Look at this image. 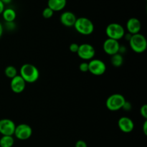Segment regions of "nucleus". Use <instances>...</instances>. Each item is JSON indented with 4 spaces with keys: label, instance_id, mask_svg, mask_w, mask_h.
<instances>
[{
    "label": "nucleus",
    "instance_id": "nucleus-23",
    "mask_svg": "<svg viewBox=\"0 0 147 147\" xmlns=\"http://www.w3.org/2000/svg\"><path fill=\"white\" fill-rule=\"evenodd\" d=\"M78 47H79V45L77 44L76 42L71 43L70 45V47H69V50L71 53H77L78 50Z\"/></svg>",
    "mask_w": 147,
    "mask_h": 147
},
{
    "label": "nucleus",
    "instance_id": "nucleus-29",
    "mask_svg": "<svg viewBox=\"0 0 147 147\" xmlns=\"http://www.w3.org/2000/svg\"><path fill=\"white\" fill-rule=\"evenodd\" d=\"M4 9H5V5L2 3V1L0 0V14H2V12L4 11Z\"/></svg>",
    "mask_w": 147,
    "mask_h": 147
},
{
    "label": "nucleus",
    "instance_id": "nucleus-27",
    "mask_svg": "<svg viewBox=\"0 0 147 147\" xmlns=\"http://www.w3.org/2000/svg\"><path fill=\"white\" fill-rule=\"evenodd\" d=\"M126 47H124V46L120 45V47H119V53L121 55H123V53H126Z\"/></svg>",
    "mask_w": 147,
    "mask_h": 147
},
{
    "label": "nucleus",
    "instance_id": "nucleus-15",
    "mask_svg": "<svg viewBox=\"0 0 147 147\" xmlns=\"http://www.w3.org/2000/svg\"><path fill=\"white\" fill-rule=\"evenodd\" d=\"M67 5V0H48L47 7L51 9L53 11H60L64 9Z\"/></svg>",
    "mask_w": 147,
    "mask_h": 147
},
{
    "label": "nucleus",
    "instance_id": "nucleus-19",
    "mask_svg": "<svg viewBox=\"0 0 147 147\" xmlns=\"http://www.w3.org/2000/svg\"><path fill=\"white\" fill-rule=\"evenodd\" d=\"M4 74L7 76L8 78L12 79L17 75V70L14 66L13 65H9L6 67L5 70H4Z\"/></svg>",
    "mask_w": 147,
    "mask_h": 147
},
{
    "label": "nucleus",
    "instance_id": "nucleus-16",
    "mask_svg": "<svg viewBox=\"0 0 147 147\" xmlns=\"http://www.w3.org/2000/svg\"><path fill=\"white\" fill-rule=\"evenodd\" d=\"M2 17L5 22H14L17 17V13L15 10L12 8L4 9V11L2 12Z\"/></svg>",
    "mask_w": 147,
    "mask_h": 147
},
{
    "label": "nucleus",
    "instance_id": "nucleus-1",
    "mask_svg": "<svg viewBox=\"0 0 147 147\" xmlns=\"http://www.w3.org/2000/svg\"><path fill=\"white\" fill-rule=\"evenodd\" d=\"M20 76L26 82V83H34L40 78V71L38 68L31 63H25L20 67Z\"/></svg>",
    "mask_w": 147,
    "mask_h": 147
},
{
    "label": "nucleus",
    "instance_id": "nucleus-31",
    "mask_svg": "<svg viewBox=\"0 0 147 147\" xmlns=\"http://www.w3.org/2000/svg\"><path fill=\"white\" fill-rule=\"evenodd\" d=\"M3 32H4V26H3L2 24L0 22V38H1V36H2Z\"/></svg>",
    "mask_w": 147,
    "mask_h": 147
},
{
    "label": "nucleus",
    "instance_id": "nucleus-17",
    "mask_svg": "<svg viewBox=\"0 0 147 147\" xmlns=\"http://www.w3.org/2000/svg\"><path fill=\"white\" fill-rule=\"evenodd\" d=\"M124 58H123V55H121L119 53L113 55L111 57V63L112 65H113L116 67H119L123 64Z\"/></svg>",
    "mask_w": 147,
    "mask_h": 147
},
{
    "label": "nucleus",
    "instance_id": "nucleus-30",
    "mask_svg": "<svg viewBox=\"0 0 147 147\" xmlns=\"http://www.w3.org/2000/svg\"><path fill=\"white\" fill-rule=\"evenodd\" d=\"M131 36H132V34H129V33H127V34H124V37H123V38L126 39L127 41H129V40H130V39H131Z\"/></svg>",
    "mask_w": 147,
    "mask_h": 147
},
{
    "label": "nucleus",
    "instance_id": "nucleus-12",
    "mask_svg": "<svg viewBox=\"0 0 147 147\" xmlns=\"http://www.w3.org/2000/svg\"><path fill=\"white\" fill-rule=\"evenodd\" d=\"M118 126L123 133L129 134L133 131L134 129V123L131 118L122 116L118 121Z\"/></svg>",
    "mask_w": 147,
    "mask_h": 147
},
{
    "label": "nucleus",
    "instance_id": "nucleus-22",
    "mask_svg": "<svg viewBox=\"0 0 147 147\" xmlns=\"http://www.w3.org/2000/svg\"><path fill=\"white\" fill-rule=\"evenodd\" d=\"M79 69L83 73H86L88 71V63L87 62H83V63H80L79 65Z\"/></svg>",
    "mask_w": 147,
    "mask_h": 147
},
{
    "label": "nucleus",
    "instance_id": "nucleus-28",
    "mask_svg": "<svg viewBox=\"0 0 147 147\" xmlns=\"http://www.w3.org/2000/svg\"><path fill=\"white\" fill-rule=\"evenodd\" d=\"M143 131L145 135L147 134V121L145 120L144 123L143 125Z\"/></svg>",
    "mask_w": 147,
    "mask_h": 147
},
{
    "label": "nucleus",
    "instance_id": "nucleus-20",
    "mask_svg": "<svg viewBox=\"0 0 147 147\" xmlns=\"http://www.w3.org/2000/svg\"><path fill=\"white\" fill-rule=\"evenodd\" d=\"M42 14V17H44V18L50 19L53 16V14H54V11H53L51 9L47 7L46 8H45L44 9H43Z\"/></svg>",
    "mask_w": 147,
    "mask_h": 147
},
{
    "label": "nucleus",
    "instance_id": "nucleus-24",
    "mask_svg": "<svg viewBox=\"0 0 147 147\" xmlns=\"http://www.w3.org/2000/svg\"><path fill=\"white\" fill-rule=\"evenodd\" d=\"M5 28L7 30H14L16 27V24H14V22H5Z\"/></svg>",
    "mask_w": 147,
    "mask_h": 147
},
{
    "label": "nucleus",
    "instance_id": "nucleus-21",
    "mask_svg": "<svg viewBox=\"0 0 147 147\" xmlns=\"http://www.w3.org/2000/svg\"><path fill=\"white\" fill-rule=\"evenodd\" d=\"M140 114L144 119H147V105L144 104L140 108Z\"/></svg>",
    "mask_w": 147,
    "mask_h": 147
},
{
    "label": "nucleus",
    "instance_id": "nucleus-25",
    "mask_svg": "<svg viewBox=\"0 0 147 147\" xmlns=\"http://www.w3.org/2000/svg\"><path fill=\"white\" fill-rule=\"evenodd\" d=\"M131 108H132L131 103L130 102L126 100L125 103L123 104V107H122V109H123V110H124L125 111H129L131 110Z\"/></svg>",
    "mask_w": 147,
    "mask_h": 147
},
{
    "label": "nucleus",
    "instance_id": "nucleus-9",
    "mask_svg": "<svg viewBox=\"0 0 147 147\" xmlns=\"http://www.w3.org/2000/svg\"><path fill=\"white\" fill-rule=\"evenodd\" d=\"M17 125L9 119H0V134L2 136H14Z\"/></svg>",
    "mask_w": 147,
    "mask_h": 147
},
{
    "label": "nucleus",
    "instance_id": "nucleus-10",
    "mask_svg": "<svg viewBox=\"0 0 147 147\" xmlns=\"http://www.w3.org/2000/svg\"><path fill=\"white\" fill-rule=\"evenodd\" d=\"M120 45V43L118 40L107 38L103 44V51L106 54L112 56L116 53H119Z\"/></svg>",
    "mask_w": 147,
    "mask_h": 147
},
{
    "label": "nucleus",
    "instance_id": "nucleus-26",
    "mask_svg": "<svg viewBox=\"0 0 147 147\" xmlns=\"http://www.w3.org/2000/svg\"><path fill=\"white\" fill-rule=\"evenodd\" d=\"M75 147H88L87 144L83 140H78L76 142Z\"/></svg>",
    "mask_w": 147,
    "mask_h": 147
},
{
    "label": "nucleus",
    "instance_id": "nucleus-7",
    "mask_svg": "<svg viewBox=\"0 0 147 147\" xmlns=\"http://www.w3.org/2000/svg\"><path fill=\"white\" fill-rule=\"evenodd\" d=\"M88 71L93 76H102L106 71V63L100 59H92L88 63Z\"/></svg>",
    "mask_w": 147,
    "mask_h": 147
},
{
    "label": "nucleus",
    "instance_id": "nucleus-14",
    "mask_svg": "<svg viewBox=\"0 0 147 147\" xmlns=\"http://www.w3.org/2000/svg\"><path fill=\"white\" fill-rule=\"evenodd\" d=\"M142 29V23L139 19L136 17H131L126 22V30L128 33L131 34H138L140 32Z\"/></svg>",
    "mask_w": 147,
    "mask_h": 147
},
{
    "label": "nucleus",
    "instance_id": "nucleus-11",
    "mask_svg": "<svg viewBox=\"0 0 147 147\" xmlns=\"http://www.w3.org/2000/svg\"><path fill=\"white\" fill-rule=\"evenodd\" d=\"M26 84L27 83L23 80L22 78L20 75H17V76L11 79L10 88H11V90H12L13 93L19 94V93H21L24 91L26 88Z\"/></svg>",
    "mask_w": 147,
    "mask_h": 147
},
{
    "label": "nucleus",
    "instance_id": "nucleus-8",
    "mask_svg": "<svg viewBox=\"0 0 147 147\" xmlns=\"http://www.w3.org/2000/svg\"><path fill=\"white\" fill-rule=\"evenodd\" d=\"M32 135V129L27 123H20L17 125L14 136L19 140L24 141L30 139Z\"/></svg>",
    "mask_w": 147,
    "mask_h": 147
},
{
    "label": "nucleus",
    "instance_id": "nucleus-13",
    "mask_svg": "<svg viewBox=\"0 0 147 147\" xmlns=\"http://www.w3.org/2000/svg\"><path fill=\"white\" fill-rule=\"evenodd\" d=\"M77 17L74 13L70 11H64L60 17V21L63 25L67 27H72L74 26Z\"/></svg>",
    "mask_w": 147,
    "mask_h": 147
},
{
    "label": "nucleus",
    "instance_id": "nucleus-5",
    "mask_svg": "<svg viewBox=\"0 0 147 147\" xmlns=\"http://www.w3.org/2000/svg\"><path fill=\"white\" fill-rule=\"evenodd\" d=\"M106 34L108 38L113 39L119 41L121 39L123 38L125 32V29L121 24L119 23L113 22L109 24L106 28Z\"/></svg>",
    "mask_w": 147,
    "mask_h": 147
},
{
    "label": "nucleus",
    "instance_id": "nucleus-32",
    "mask_svg": "<svg viewBox=\"0 0 147 147\" xmlns=\"http://www.w3.org/2000/svg\"><path fill=\"white\" fill-rule=\"evenodd\" d=\"M1 1H2L3 4H4V5H5V4H10V3L11 2V1H12V0H1Z\"/></svg>",
    "mask_w": 147,
    "mask_h": 147
},
{
    "label": "nucleus",
    "instance_id": "nucleus-2",
    "mask_svg": "<svg viewBox=\"0 0 147 147\" xmlns=\"http://www.w3.org/2000/svg\"><path fill=\"white\" fill-rule=\"evenodd\" d=\"M76 31L82 35H90L94 32V24L90 19L85 17L77 18L74 26Z\"/></svg>",
    "mask_w": 147,
    "mask_h": 147
},
{
    "label": "nucleus",
    "instance_id": "nucleus-3",
    "mask_svg": "<svg viewBox=\"0 0 147 147\" xmlns=\"http://www.w3.org/2000/svg\"><path fill=\"white\" fill-rule=\"evenodd\" d=\"M131 50L136 53H143L146 50L147 40L144 34L141 33L132 34L129 41Z\"/></svg>",
    "mask_w": 147,
    "mask_h": 147
},
{
    "label": "nucleus",
    "instance_id": "nucleus-4",
    "mask_svg": "<svg viewBox=\"0 0 147 147\" xmlns=\"http://www.w3.org/2000/svg\"><path fill=\"white\" fill-rule=\"evenodd\" d=\"M126 98L120 93H114L109 96L106 101V108L111 111H117L122 109Z\"/></svg>",
    "mask_w": 147,
    "mask_h": 147
},
{
    "label": "nucleus",
    "instance_id": "nucleus-6",
    "mask_svg": "<svg viewBox=\"0 0 147 147\" xmlns=\"http://www.w3.org/2000/svg\"><path fill=\"white\" fill-rule=\"evenodd\" d=\"M77 54L80 59L83 60H91L96 55V49L89 43L79 45Z\"/></svg>",
    "mask_w": 147,
    "mask_h": 147
},
{
    "label": "nucleus",
    "instance_id": "nucleus-18",
    "mask_svg": "<svg viewBox=\"0 0 147 147\" xmlns=\"http://www.w3.org/2000/svg\"><path fill=\"white\" fill-rule=\"evenodd\" d=\"M14 144L13 136H2L0 138V147H12Z\"/></svg>",
    "mask_w": 147,
    "mask_h": 147
}]
</instances>
